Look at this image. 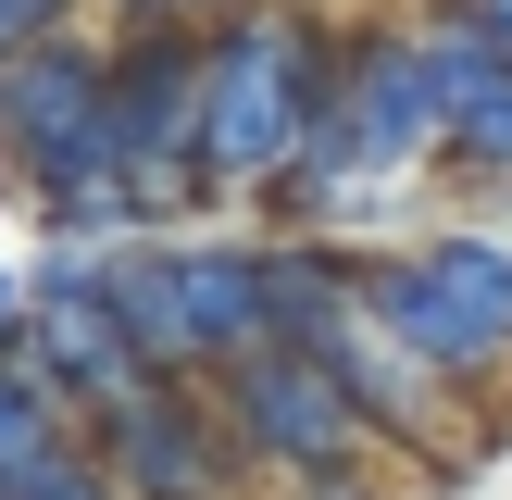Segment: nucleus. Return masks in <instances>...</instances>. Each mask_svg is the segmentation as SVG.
<instances>
[{
    "label": "nucleus",
    "mask_w": 512,
    "mask_h": 500,
    "mask_svg": "<svg viewBox=\"0 0 512 500\" xmlns=\"http://www.w3.org/2000/svg\"><path fill=\"white\" fill-rule=\"evenodd\" d=\"M175 263H188V375H225V363H250V350H275V275H263V238L175 225Z\"/></svg>",
    "instance_id": "6e6552de"
},
{
    "label": "nucleus",
    "mask_w": 512,
    "mask_h": 500,
    "mask_svg": "<svg viewBox=\"0 0 512 500\" xmlns=\"http://www.w3.org/2000/svg\"><path fill=\"white\" fill-rule=\"evenodd\" d=\"M213 413H225V438H238V463L275 475V488L338 475V463H375V450H388V438H375V413L350 400V375L325 363V350H300V338L225 363V375H213Z\"/></svg>",
    "instance_id": "39448f33"
},
{
    "label": "nucleus",
    "mask_w": 512,
    "mask_h": 500,
    "mask_svg": "<svg viewBox=\"0 0 512 500\" xmlns=\"http://www.w3.org/2000/svg\"><path fill=\"white\" fill-rule=\"evenodd\" d=\"M113 25H213V13H238V0H100Z\"/></svg>",
    "instance_id": "ddd939ff"
},
{
    "label": "nucleus",
    "mask_w": 512,
    "mask_h": 500,
    "mask_svg": "<svg viewBox=\"0 0 512 500\" xmlns=\"http://www.w3.org/2000/svg\"><path fill=\"white\" fill-rule=\"evenodd\" d=\"M100 138H113L125 213L138 225H200L213 175H200V25H113V75H100Z\"/></svg>",
    "instance_id": "20e7f679"
},
{
    "label": "nucleus",
    "mask_w": 512,
    "mask_h": 500,
    "mask_svg": "<svg viewBox=\"0 0 512 500\" xmlns=\"http://www.w3.org/2000/svg\"><path fill=\"white\" fill-rule=\"evenodd\" d=\"M25 338V263H0V350Z\"/></svg>",
    "instance_id": "2eb2a0df"
},
{
    "label": "nucleus",
    "mask_w": 512,
    "mask_h": 500,
    "mask_svg": "<svg viewBox=\"0 0 512 500\" xmlns=\"http://www.w3.org/2000/svg\"><path fill=\"white\" fill-rule=\"evenodd\" d=\"M100 250L113 238H50L38 263H25V350H38L50 375H63V400L75 413H113L125 388H150V363H138V338L113 325V288H100Z\"/></svg>",
    "instance_id": "423d86ee"
},
{
    "label": "nucleus",
    "mask_w": 512,
    "mask_h": 500,
    "mask_svg": "<svg viewBox=\"0 0 512 500\" xmlns=\"http://www.w3.org/2000/svg\"><path fill=\"white\" fill-rule=\"evenodd\" d=\"M450 13H463V25H488V38L512 50V0H450Z\"/></svg>",
    "instance_id": "dca6fc26"
},
{
    "label": "nucleus",
    "mask_w": 512,
    "mask_h": 500,
    "mask_svg": "<svg viewBox=\"0 0 512 500\" xmlns=\"http://www.w3.org/2000/svg\"><path fill=\"white\" fill-rule=\"evenodd\" d=\"M63 438H88V413H75L63 375H50L38 350L13 338V350H0V488H13V475H38Z\"/></svg>",
    "instance_id": "1a4fd4ad"
},
{
    "label": "nucleus",
    "mask_w": 512,
    "mask_h": 500,
    "mask_svg": "<svg viewBox=\"0 0 512 500\" xmlns=\"http://www.w3.org/2000/svg\"><path fill=\"white\" fill-rule=\"evenodd\" d=\"M13 500H125V475H113V450H100V438H63L38 475H13Z\"/></svg>",
    "instance_id": "9b49d317"
},
{
    "label": "nucleus",
    "mask_w": 512,
    "mask_h": 500,
    "mask_svg": "<svg viewBox=\"0 0 512 500\" xmlns=\"http://www.w3.org/2000/svg\"><path fill=\"white\" fill-rule=\"evenodd\" d=\"M288 500H388V488H375V463H338V475H300Z\"/></svg>",
    "instance_id": "4468645a"
},
{
    "label": "nucleus",
    "mask_w": 512,
    "mask_h": 500,
    "mask_svg": "<svg viewBox=\"0 0 512 500\" xmlns=\"http://www.w3.org/2000/svg\"><path fill=\"white\" fill-rule=\"evenodd\" d=\"M338 38L325 0H238L200 25V175L213 213H263V188L300 163L325 88H338Z\"/></svg>",
    "instance_id": "f257e3e1"
},
{
    "label": "nucleus",
    "mask_w": 512,
    "mask_h": 500,
    "mask_svg": "<svg viewBox=\"0 0 512 500\" xmlns=\"http://www.w3.org/2000/svg\"><path fill=\"white\" fill-rule=\"evenodd\" d=\"M0 500H13V488H0Z\"/></svg>",
    "instance_id": "f3484780"
},
{
    "label": "nucleus",
    "mask_w": 512,
    "mask_h": 500,
    "mask_svg": "<svg viewBox=\"0 0 512 500\" xmlns=\"http://www.w3.org/2000/svg\"><path fill=\"white\" fill-rule=\"evenodd\" d=\"M88 438L113 450L125 500H225L250 475L238 438H225V413H213V375H150V388H125Z\"/></svg>",
    "instance_id": "0eeeda50"
},
{
    "label": "nucleus",
    "mask_w": 512,
    "mask_h": 500,
    "mask_svg": "<svg viewBox=\"0 0 512 500\" xmlns=\"http://www.w3.org/2000/svg\"><path fill=\"white\" fill-rule=\"evenodd\" d=\"M363 300L463 400H488L512 375V225H425V238L363 250Z\"/></svg>",
    "instance_id": "7ed1b4c3"
},
{
    "label": "nucleus",
    "mask_w": 512,
    "mask_h": 500,
    "mask_svg": "<svg viewBox=\"0 0 512 500\" xmlns=\"http://www.w3.org/2000/svg\"><path fill=\"white\" fill-rule=\"evenodd\" d=\"M50 25H88V0H0V63H13L25 38H50Z\"/></svg>",
    "instance_id": "f8f14e48"
},
{
    "label": "nucleus",
    "mask_w": 512,
    "mask_h": 500,
    "mask_svg": "<svg viewBox=\"0 0 512 500\" xmlns=\"http://www.w3.org/2000/svg\"><path fill=\"white\" fill-rule=\"evenodd\" d=\"M100 75H113L100 25H50V38H25L0 63V163L50 213V238H138L113 138H100Z\"/></svg>",
    "instance_id": "f03ea898"
},
{
    "label": "nucleus",
    "mask_w": 512,
    "mask_h": 500,
    "mask_svg": "<svg viewBox=\"0 0 512 500\" xmlns=\"http://www.w3.org/2000/svg\"><path fill=\"white\" fill-rule=\"evenodd\" d=\"M450 175H475V188H512V63H500L475 100H450Z\"/></svg>",
    "instance_id": "9d476101"
}]
</instances>
